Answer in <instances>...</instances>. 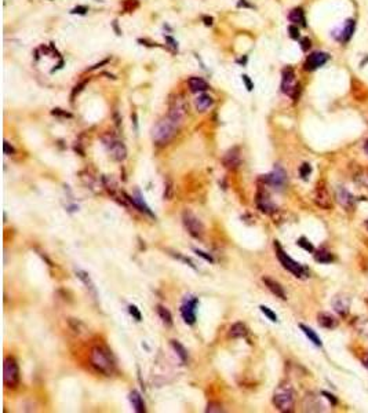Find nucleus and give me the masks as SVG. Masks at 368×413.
I'll return each mask as SVG.
<instances>
[{
    "mask_svg": "<svg viewBox=\"0 0 368 413\" xmlns=\"http://www.w3.org/2000/svg\"><path fill=\"white\" fill-rule=\"evenodd\" d=\"M90 361L91 365L98 371V372L104 373L106 376H110L114 371V361L112 358V355L106 349L101 347V346H96L93 347L90 354Z\"/></svg>",
    "mask_w": 368,
    "mask_h": 413,
    "instance_id": "1",
    "label": "nucleus"
},
{
    "mask_svg": "<svg viewBox=\"0 0 368 413\" xmlns=\"http://www.w3.org/2000/svg\"><path fill=\"white\" fill-rule=\"evenodd\" d=\"M178 126L173 118L167 116L166 118H162L155 124V127L152 128V138L157 145H166L173 139L178 131Z\"/></svg>",
    "mask_w": 368,
    "mask_h": 413,
    "instance_id": "2",
    "label": "nucleus"
},
{
    "mask_svg": "<svg viewBox=\"0 0 368 413\" xmlns=\"http://www.w3.org/2000/svg\"><path fill=\"white\" fill-rule=\"evenodd\" d=\"M273 405L280 412H292L295 405V393L288 383H283L278 387V390L273 395Z\"/></svg>",
    "mask_w": 368,
    "mask_h": 413,
    "instance_id": "3",
    "label": "nucleus"
},
{
    "mask_svg": "<svg viewBox=\"0 0 368 413\" xmlns=\"http://www.w3.org/2000/svg\"><path fill=\"white\" fill-rule=\"evenodd\" d=\"M274 250H276V256H278L279 262L282 263V266L286 269L287 272H290L291 274H294L296 278H305L308 276V270H306L302 264L295 262L291 256H288V255L284 252V250H283L282 247H280V244H279L278 241H274Z\"/></svg>",
    "mask_w": 368,
    "mask_h": 413,
    "instance_id": "4",
    "label": "nucleus"
},
{
    "mask_svg": "<svg viewBox=\"0 0 368 413\" xmlns=\"http://www.w3.org/2000/svg\"><path fill=\"white\" fill-rule=\"evenodd\" d=\"M3 381L7 388H15L19 384V369L13 357H7L3 363Z\"/></svg>",
    "mask_w": 368,
    "mask_h": 413,
    "instance_id": "5",
    "label": "nucleus"
},
{
    "mask_svg": "<svg viewBox=\"0 0 368 413\" xmlns=\"http://www.w3.org/2000/svg\"><path fill=\"white\" fill-rule=\"evenodd\" d=\"M102 142H104L105 148L109 152L110 157L116 161H123L127 157V149L122 141H119L118 138H114L110 134L102 136Z\"/></svg>",
    "mask_w": 368,
    "mask_h": 413,
    "instance_id": "6",
    "label": "nucleus"
},
{
    "mask_svg": "<svg viewBox=\"0 0 368 413\" xmlns=\"http://www.w3.org/2000/svg\"><path fill=\"white\" fill-rule=\"evenodd\" d=\"M182 223L188 230V233L195 238H201L204 234V225L200 219L191 211H183L182 213Z\"/></svg>",
    "mask_w": 368,
    "mask_h": 413,
    "instance_id": "7",
    "label": "nucleus"
},
{
    "mask_svg": "<svg viewBox=\"0 0 368 413\" xmlns=\"http://www.w3.org/2000/svg\"><path fill=\"white\" fill-rule=\"evenodd\" d=\"M313 201L314 204L320 207L321 209H331L332 208V197L331 193L328 190L327 183L326 181H318L313 191Z\"/></svg>",
    "mask_w": 368,
    "mask_h": 413,
    "instance_id": "8",
    "label": "nucleus"
},
{
    "mask_svg": "<svg viewBox=\"0 0 368 413\" xmlns=\"http://www.w3.org/2000/svg\"><path fill=\"white\" fill-rule=\"evenodd\" d=\"M282 91L288 96H291V98H294L295 101L298 98V95H300V84H296L295 73H294L292 68H286L283 70Z\"/></svg>",
    "mask_w": 368,
    "mask_h": 413,
    "instance_id": "9",
    "label": "nucleus"
},
{
    "mask_svg": "<svg viewBox=\"0 0 368 413\" xmlns=\"http://www.w3.org/2000/svg\"><path fill=\"white\" fill-rule=\"evenodd\" d=\"M185 114H187V106H185V102L182 100L181 96H175L171 104H170V113H168V117L173 118L174 122L181 126L183 118H185Z\"/></svg>",
    "mask_w": 368,
    "mask_h": 413,
    "instance_id": "10",
    "label": "nucleus"
},
{
    "mask_svg": "<svg viewBox=\"0 0 368 413\" xmlns=\"http://www.w3.org/2000/svg\"><path fill=\"white\" fill-rule=\"evenodd\" d=\"M262 181H264L266 185H269V186L278 187L279 189V187H283L286 185L287 174L282 167H276L272 173L268 174V175H264V177H262Z\"/></svg>",
    "mask_w": 368,
    "mask_h": 413,
    "instance_id": "11",
    "label": "nucleus"
},
{
    "mask_svg": "<svg viewBox=\"0 0 368 413\" xmlns=\"http://www.w3.org/2000/svg\"><path fill=\"white\" fill-rule=\"evenodd\" d=\"M332 307L339 317H348L350 311V298L345 294H338L332 298Z\"/></svg>",
    "mask_w": 368,
    "mask_h": 413,
    "instance_id": "12",
    "label": "nucleus"
},
{
    "mask_svg": "<svg viewBox=\"0 0 368 413\" xmlns=\"http://www.w3.org/2000/svg\"><path fill=\"white\" fill-rule=\"evenodd\" d=\"M199 304V300L193 298V299L187 300L185 303L182 304L181 307V314L183 321L189 325H193L196 323V307Z\"/></svg>",
    "mask_w": 368,
    "mask_h": 413,
    "instance_id": "13",
    "label": "nucleus"
},
{
    "mask_svg": "<svg viewBox=\"0 0 368 413\" xmlns=\"http://www.w3.org/2000/svg\"><path fill=\"white\" fill-rule=\"evenodd\" d=\"M328 59H330V55L327 53H320V51L313 53V54H310L308 57V59H306L305 69L306 70H316V69L321 68L323 65L327 64Z\"/></svg>",
    "mask_w": 368,
    "mask_h": 413,
    "instance_id": "14",
    "label": "nucleus"
},
{
    "mask_svg": "<svg viewBox=\"0 0 368 413\" xmlns=\"http://www.w3.org/2000/svg\"><path fill=\"white\" fill-rule=\"evenodd\" d=\"M255 203H257V207L261 212L264 213H273L278 211V207L273 204L272 200L269 199V196L265 193V191L259 190L257 193V199H255Z\"/></svg>",
    "mask_w": 368,
    "mask_h": 413,
    "instance_id": "15",
    "label": "nucleus"
},
{
    "mask_svg": "<svg viewBox=\"0 0 368 413\" xmlns=\"http://www.w3.org/2000/svg\"><path fill=\"white\" fill-rule=\"evenodd\" d=\"M336 201H338V203L341 204L342 208L346 209V211H353V208H355L356 204L355 197L350 195L346 189H343V187H339V189L336 190Z\"/></svg>",
    "mask_w": 368,
    "mask_h": 413,
    "instance_id": "16",
    "label": "nucleus"
},
{
    "mask_svg": "<svg viewBox=\"0 0 368 413\" xmlns=\"http://www.w3.org/2000/svg\"><path fill=\"white\" fill-rule=\"evenodd\" d=\"M223 165L229 169H236L241 164V157H240V149L239 148H232L231 150H227L226 155L223 156L222 159Z\"/></svg>",
    "mask_w": 368,
    "mask_h": 413,
    "instance_id": "17",
    "label": "nucleus"
},
{
    "mask_svg": "<svg viewBox=\"0 0 368 413\" xmlns=\"http://www.w3.org/2000/svg\"><path fill=\"white\" fill-rule=\"evenodd\" d=\"M262 281H264L265 286L272 292L273 295H276L278 298H280V299L283 300L287 299V295L286 292H284V288L282 286V284H279L276 280H273V278L270 277H264L262 278Z\"/></svg>",
    "mask_w": 368,
    "mask_h": 413,
    "instance_id": "18",
    "label": "nucleus"
},
{
    "mask_svg": "<svg viewBox=\"0 0 368 413\" xmlns=\"http://www.w3.org/2000/svg\"><path fill=\"white\" fill-rule=\"evenodd\" d=\"M317 323L318 325L321 328H326V329H334V328L338 327L339 324V320L332 315L331 313H318L317 315Z\"/></svg>",
    "mask_w": 368,
    "mask_h": 413,
    "instance_id": "19",
    "label": "nucleus"
},
{
    "mask_svg": "<svg viewBox=\"0 0 368 413\" xmlns=\"http://www.w3.org/2000/svg\"><path fill=\"white\" fill-rule=\"evenodd\" d=\"M188 86L192 92H204L210 88L207 82L201 78H191L188 80Z\"/></svg>",
    "mask_w": 368,
    "mask_h": 413,
    "instance_id": "20",
    "label": "nucleus"
},
{
    "mask_svg": "<svg viewBox=\"0 0 368 413\" xmlns=\"http://www.w3.org/2000/svg\"><path fill=\"white\" fill-rule=\"evenodd\" d=\"M355 29H356L355 21H353V19H348L345 22V25H343V29H342L341 35L338 36V39H339L342 43L349 41L350 39H352V36H353V33H355Z\"/></svg>",
    "mask_w": 368,
    "mask_h": 413,
    "instance_id": "21",
    "label": "nucleus"
},
{
    "mask_svg": "<svg viewBox=\"0 0 368 413\" xmlns=\"http://www.w3.org/2000/svg\"><path fill=\"white\" fill-rule=\"evenodd\" d=\"M130 402H131L132 408H134V410H135L136 413H144L146 410L144 400H142L141 394H140L138 391L132 390L131 393H130Z\"/></svg>",
    "mask_w": 368,
    "mask_h": 413,
    "instance_id": "22",
    "label": "nucleus"
},
{
    "mask_svg": "<svg viewBox=\"0 0 368 413\" xmlns=\"http://www.w3.org/2000/svg\"><path fill=\"white\" fill-rule=\"evenodd\" d=\"M247 333H248V329H247V327H245L244 324L236 323L231 327L227 335H229V337H232V339H240V337L247 336Z\"/></svg>",
    "mask_w": 368,
    "mask_h": 413,
    "instance_id": "23",
    "label": "nucleus"
},
{
    "mask_svg": "<svg viewBox=\"0 0 368 413\" xmlns=\"http://www.w3.org/2000/svg\"><path fill=\"white\" fill-rule=\"evenodd\" d=\"M288 19H290L294 25H302V27H306V19H305V14L302 9L291 10L290 14H288Z\"/></svg>",
    "mask_w": 368,
    "mask_h": 413,
    "instance_id": "24",
    "label": "nucleus"
},
{
    "mask_svg": "<svg viewBox=\"0 0 368 413\" xmlns=\"http://www.w3.org/2000/svg\"><path fill=\"white\" fill-rule=\"evenodd\" d=\"M213 98L210 95H207V94H201V95H199L197 98H196L195 101V105H196V109L199 110V112H204V110H207L213 105Z\"/></svg>",
    "mask_w": 368,
    "mask_h": 413,
    "instance_id": "25",
    "label": "nucleus"
},
{
    "mask_svg": "<svg viewBox=\"0 0 368 413\" xmlns=\"http://www.w3.org/2000/svg\"><path fill=\"white\" fill-rule=\"evenodd\" d=\"M300 328L302 329V332H304L305 335L308 336V339H309L313 345H316L317 347L321 346V341H320V337H318L317 333H316L313 329H310L309 327H306V325H304V324H300Z\"/></svg>",
    "mask_w": 368,
    "mask_h": 413,
    "instance_id": "26",
    "label": "nucleus"
},
{
    "mask_svg": "<svg viewBox=\"0 0 368 413\" xmlns=\"http://www.w3.org/2000/svg\"><path fill=\"white\" fill-rule=\"evenodd\" d=\"M314 259H316V262H318V263H331L332 260H334V256L328 251L320 250L314 254Z\"/></svg>",
    "mask_w": 368,
    "mask_h": 413,
    "instance_id": "27",
    "label": "nucleus"
},
{
    "mask_svg": "<svg viewBox=\"0 0 368 413\" xmlns=\"http://www.w3.org/2000/svg\"><path fill=\"white\" fill-rule=\"evenodd\" d=\"M76 276L84 282V285H86L87 289H90L91 292H93V295L97 296L96 288H94V284H93V281H91L90 277H88V274H87L86 272H83V270H78V272H76Z\"/></svg>",
    "mask_w": 368,
    "mask_h": 413,
    "instance_id": "28",
    "label": "nucleus"
},
{
    "mask_svg": "<svg viewBox=\"0 0 368 413\" xmlns=\"http://www.w3.org/2000/svg\"><path fill=\"white\" fill-rule=\"evenodd\" d=\"M171 346H173L174 351L177 353V355L182 359V362H187L188 361V351L178 341H171Z\"/></svg>",
    "mask_w": 368,
    "mask_h": 413,
    "instance_id": "29",
    "label": "nucleus"
},
{
    "mask_svg": "<svg viewBox=\"0 0 368 413\" xmlns=\"http://www.w3.org/2000/svg\"><path fill=\"white\" fill-rule=\"evenodd\" d=\"M157 314H159V317L162 318V321H163L167 327H171V325H173V317H171V313H170L166 307H163V306H157Z\"/></svg>",
    "mask_w": 368,
    "mask_h": 413,
    "instance_id": "30",
    "label": "nucleus"
},
{
    "mask_svg": "<svg viewBox=\"0 0 368 413\" xmlns=\"http://www.w3.org/2000/svg\"><path fill=\"white\" fill-rule=\"evenodd\" d=\"M69 325L78 335H83V333L87 332V328L84 327V324L80 323L79 320H75V318H69Z\"/></svg>",
    "mask_w": 368,
    "mask_h": 413,
    "instance_id": "31",
    "label": "nucleus"
},
{
    "mask_svg": "<svg viewBox=\"0 0 368 413\" xmlns=\"http://www.w3.org/2000/svg\"><path fill=\"white\" fill-rule=\"evenodd\" d=\"M296 244L301 247V248H304L305 251H308V252H310V254H313L314 252V247L312 246V242H309V241L306 240L305 237H301L300 240L296 241Z\"/></svg>",
    "mask_w": 368,
    "mask_h": 413,
    "instance_id": "32",
    "label": "nucleus"
},
{
    "mask_svg": "<svg viewBox=\"0 0 368 413\" xmlns=\"http://www.w3.org/2000/svg\"><path fill=\"white\" fill-rule=\"evenodd\" d=\"M356 328H357V331H359L361 335L367 336L368 337V318L360 320L359 323L356 324Z\"/></svg>",
    "mask_w": 368,
    "mask_h": 413,
    "instance_id": "33",
    "label": "nucleus"
},
{
    "mask_svg": "<svg viewBox=\"0 0 368 413\" xmlns=\"http://www.w3.org/2000/svg\"><path fill=\"white\" fill-rule=\"evenodd\" d=\"M205 412H207V413H221V412H223L222 405L219 404V402H210V404L207 405V409H205Z\"/></svg>",
    "mask_w": 368,
    "mask_h": 413,
    "instance_id": "34",
    "label": "nucleus"
},
{
    "mask_svg": "<svg viewBox=\"0 0 368 413\" xmlns=\"http://www.w3.org/2000/svg\"><path fill=\"white\" fill-rule=\"evenodd\" d=\"M259 309H261V311H262V313H264L265 315L270 320V321H273V323H276V321H278V315L273 313L272 310L269 309V307H266V306H261Z\"/></svg>",
    "mask_w": 368,
    "mask_h": 413,
    "instance_id": "35",
    "label": "nucleus"
},
{
    "mask_svg": "<svg viewBox=\"0 0 368 413\" xmlns=\"http://www.w3.org/2000/svg\"><path fill=\"white\" fill-rule=\"evenodd\" d=\"M310 173H312V167H310L309 164L308 163H304L302 165H301L300 168V175L304 179H308V177L310 175Z\"/></svg>",
    "mask_w": 368,
    "mask_h": 413,
    "instance_id": "36",
    "label": "nucleus"
},
{
    "mask_svg": "<svg viewBox=\"0 0 368 413\" xmlns=\"http://www.w3.org/2000/svg\"><path fill=\"white\" fill-rule=\"evenodd\" d=\"M173 182L168 181L167 183H166V189H164V199L166 200H171V197H173Z\"/></svg>",
    "mask_w": 368,
    "mask_h": 413,
    "instance_id": "37",
    "label": "nucleus"
},
{
    "mask_svg": "<svg viewBox=\"0 0 368 413\" xmlns=\"http://www.w3.org/2000/svg\"><path fill=\"white\" fill-rule=\"evenodd\" d=\"M128 311H130V314H131L132 317L135 318L136 321H141V320H142L141 311L138 310V307H136V306H134V304H131V306L128 307Z\"/></svg>",
    "mask_w": 368,
    "mask_h": 413,
    "instance_id": "38",
    "label": "nucleus"
},
{
    "mask_svg": "<svg viewBox=\"0 0 368 413\" xmlns=\"http://www.w3.org/2000/svg\"><path fill=\"white\" fill-rule=\"evenodd\" d=\"M241 79H243V82H244L245 88H247V90H248V91H252V90H254V84H252V82H251V79L248 78L247 75H243V76H241Z\"/></svg>",
    "mask_w": 368,
    "mask_h": 413,
    "instance_id": "39",
    "label": "nucleus"
},
{
    "mask_svg": "<svg viewBox=\"0 0 368 413\" xmlns=\"http://www.w3.org/2000/svg\"><path fill=\"white\" fill-rule=\"evenodd\" d=\"M3 152H5V155H14V153H15V149L10 145L9 142L5 141V143H3Z\"/></svg>",
    "mask_w": 368,
    "mask_h": 413,
    "instance_id": "40",
    "label": "nucleus"
},
{
    "mask_svg": "<svg viewBox=\"0 0 368 413\" xmlns=\"http://www.w3.org/2000/svg\"><path fill=\"white\" fill-rule=\"evenodd\" d=\"M288 32H290V36L292 37V39H300V29L296 27H294V25H291V27L288 28Z\"/></svg>",
    "mask_w": 368,
    "mask_h": 413,
    "instance_id": "41",
    "label": "nucleus"
},
{
    "mask_svg": "<svg viewBox=\"0 0 368 413\" xmlns=\"http://www.w3.org/2000/svg\"><path fill=\"white\" fill-rule=\"evenodd\" d=\"M195 252H196V254H197V255H199L200 258L205 259L207 262H214V259H213V256H211V255L205 254V252H203V251H199V250H195Z\"/></svg>",
    "mask_w": 368,
    "mask_h": 413,
    "instance_id": "42",
    "label": "nucleus"
},
{
    "mask_svg": "<svg viewBox=\"0 0 368 413\" xmlns=\"http://www.w3.org/2000/svg\"><path fill=\"white\" fill-rule=\"evenodd\" d=\"M87 11H88V9H87L86 6H78V7H75L71 13L72 14H86Z\"/></svg>",
    "mask_w": 368,
    "mask_h": 413,
    "instance_id": "43",
    "label": "nucleus"
},
{
    "mask_svg": "<svg viewBox=\"0 0 368 413\" xmlns=\"http://www.w3.org/2000/svg\"><path fill=\"white\" fill-rule=\"evenodd\" d=\"M53 114H55V116H64V117H72V114L68 113V112H64L62 109H54L53 110Z\"/></svg>",
    "mask_w": 368,
    "mask_h": 413,
    "instance_id": "44",
    "label": "nucleus"
},
{
    "mask_svg": "<svg viewBox=\"0 0 368 413\" xmlns=\"http://www.w3.org/2000/svg\"><path fill=\"white\" fill-rule=\"evenodd\" d=\"M301 44H302V50L304 51H308L310 48V40L308 37H304V39L301 40Z\"/></svg>",
    "mask_w": 368,
    "mask_h": 413,
    "instance_id": "45",
    "label": "nucleus"
},
{
    "mask_svg": "<svg viewBox=\"0 0 368 413\" xmlns=\"http://www.w3.org/2000/svg\"><path fill=\"white\" fill-rule=\"evenodd\" d=\"M86 86V83H82V84H79V86H76L75 87V90H73V94H72V98L75 95H76V94H79V92H80V91H82V88L83 87Z\"/></svg>",
    "mask_w": 368,
    "mask_h": 413,
    "instance_id": "46",
    "label": "nucleus"
},
{
    "mask_svg": "<svg viewBox=\"0 0 368 413\" xmlns=\"http://www.w3.org/2000/svg\"><path fill=\"white\" fill-rule=\"evenodd\" d=\"M321 394H323L324 397H326V398H327V400H330V401H331V404H332V405H335V404H336V400H335V398H334V397H332L331 394H328V393H326V391H323V393H321Z\"/></svg>",
    "mask_w": 368,
    "mask_h": 413,
    "instance_id": "47",
    "label": "nucleus"
},
{
    "mask_svg": "<svg viewBox=\"0 0 368 413\" xmlns=\"http://www.w3.org/2000/svg\"><path fill=\"white\" fill-rule=\"evenodd\" d=\"M166 41H168V43H170V45H171V47H174V48H178L177 43H175V40H174L173 37L166 36Z\"/></svg>",
    "mask_w": 368,
    "mask_h": 413,
    "instance_id": "48",
    "label": "nucleus"
},
{
    "mask_svg": "<svg viewBox=\"0 0 368 413\" xmlns=\"http://www.w3.org/2000/svg\"><path fill=\"white\" fill-rule=\"evenodd\" d=\"M203 21H204V23L207 27H211V25H213V18H211V17H203Z\"/></svg>",
    "mask_w": 368,
    "mask_h": 413,
    "instance_id": "49",
    "label": "nucleus"
},
{
    "mask_svg": "<svg viewBox=\"0 0 368 413\" xmlns=\"http://www.w3.org/2000/svg\"><path fill=\"white\" fill-rule=\"evenodd\" d=\"M363 365L365 367V368L368 369V353L363 357Z\"/></svg>",
    "mask_w": 368,
    "mask_h": 413,
    "instance_id": "50",
    "label": "nucleus"
},
{
    "mask_svg": "<svg viewBox=\"0 0 368 413\" xmlns=\"http://www.w3.org/2000/svg\"><path fill=\"white\" fill-rule=\"evenodd\" d=\"M364 150H365V153L368 155V139L365 142H364Z\"/></svg>",
    "mask_w": 368,
    "mask_h": 413,
    "instance_id": "51",
    "label": "nucleus"
},
{
    "mask_svg": "<svg viewBox=\"0 0 368 413\" xmlns=\"http://www.w3.org/2000/svg\"><path fill=\"white\" fill-rule=\"evenodd\" d=\"M364 225H365V227H367V230H368V219L365 221V223H364Z\"/></svg>",
    "mask_w": 368,
    "mask_h": 413,
    "instance_id": "52",
    "label": "nucleus"
}]
</instances>
